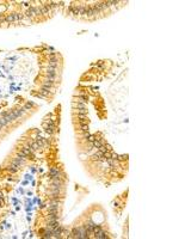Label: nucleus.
I'll return each mask as SVG.
<instances>
[{
  "label": "nucleus",
  "instance_id": "obj_1",
  "mask_svg": "<svg viewBox=\"0 0 179 239\" xmlns=\"http://www.w3.org/2000/svg\"><path fill=\"white\" fill-rule=\"evenodd\" d=\"M10 164H12V165H14V166H17V167H19V169H21L22 166H24V165L26 164V159L18 157V156H14V157L11 159Z\"/></svg>",
  "mask_w": 179,
  "mask_h": 239
},
{
  "label": "nucleus",
  "instance_id": "obj_2",
  "mask_svg": "<svg viewBox=\"0 0 179 239\" xmlns=\"http://www.w3.org/2000/svg\"><path fill=\"white\" fill-rule=\"evenodd\" d=\"M78 2H70V5L67 7V14L68 16H73V17H78Z\"/></svg>",
  "mask_w": 179,
  "mask_h": 239
},
{
  "label": "nucleus",
  "instance_id": "obj_3",
  "mask_svg": "<svg viewBox=\"0 0 179 239\" xmlns=\"http://www.w3.org/2000/svg\"><path fill=\"white\" fill-rule=\"evenodd\" d=\"M49 177L50 178H62L61 177V170L57 166H53L49 170Z\"/></svg>",
  "mask_w": 179,
  "mask_h": 239
},
{
  "label": "nucleus",
  "instance_id": "obj_4",
  "mask_svg": "<svg viewBox=\"0 0 179 239\" xmlns=\"http://www.w3.org/2000/svg\"><path fill=\"white\" fill-rule=\"evenodd\" d=\"M72 108L73 109H87V103L83 102L78 98V101H73L72 102Z\"/></svg>",
  "mask_w": 179,
  "mask_h": 239
},
{
  "label": "nucleus",
  "instance_id": "obj_5",
  "mask_svg": "<svg viewBox=\"0 0 179 239\" xmlns=\"http://www.w3.org/2000/svg\"><path fill=\"white\" fill-rule=\"evenodd\" d=\"M51 233H53V238H61L62 236V227L61 225H59L57 227L51 228Z\"/></svg>",
  "mask_w": 179,
  "mask_h": 239
},
{
  "label": "nucleus",
  "instance_id": "obj_6",
  "mask_svg": "<svg viewBox=\"0 0 179 239\" xmlns=\"http://www.w3.org/2000/svg\"><path fill=\"white\" fill-rule=\"evenodd\" d=\"M48 66L53 67V68H57L59 67V59L57 56L55 57H48Z\"/></svg>",
  "mask_w": 179,
  "mask_h": 239
},
{
  "label": "nucleus",
  "instance_id": "obj_7",
  "mask_svg": "<svg viewBox=\"0 0 179 239\" xmlns=\"http://www.w3.org/2000/svg\"><path fill=\"white\" fill-rule=\"evenodd\" d=\"M45 77H53V78H56L57 77V72H56V68H53V67H47L45 68Z\"/></svg>",
  "mask_w": 179,
  "mask_h": 239
},
{
  "label": "nucleus",
  "instance_id": "obj_8",
  "mask_svg": "<svg viewBox=\"0 0 179 239\" xmlns=\"http://www.w3.org/2000/svg\"><path fill=\"white\" fill-rule=\"evenodd\" d=\"M93 238H97V239H108V238H109V236H108V234H106V232H105L103 228H102L99 232L96 233V234L93 236Z\"/></svg>",
  "mask_w": 179,
  "mask_h": 239
},
{
  "label": "nucleus",
  "instance_id": "obj_9",
  "mask_svg": "<svg viewBox=\"0 0 179 239\" xmlns=\"http://www.w3.org/2000/svg\"><path fill=\"white\" fill-rule=\"evenodd\" d=\"M5 22H6L7 25H12L13 24V13L12 12H8V13H5Z\"/></svg>",
  "mask_w": 179,
  "mask_h": 239
},
{
  "label": "nucleus",
  "instance_id": "obj_10",
  "mask_svg": "<svg viewBox=\"0 0 179 239\" xmlns=\"http://www.w3.org/2000/svg\"><path fill=\"white\" fill-rule=\"evenodd\" d=\"M34 106H35V103H34V102H29V101H28V102L25 103V104H24L22 108H23V109H24L25 111H26V112H28V111H30V110H32V108H34Z\"/></svg>",
  "mask_w": 179,
  "mask_h": 239
},
{
  "label": "nucleus",
  "instance_id": "obj_11",
  "mask_svg": "<svg viewBox=\"0 0 179 239\" xmlns=\"http://www.w3.org/2000/svg\"><path fill=\"white\" fill-rule=\"evenodd\" d=\"M74 115H87V109H73Z\"/></svg>",
  "mask_w": 179,
  "mask_h": 239
},
{
  "label": "nucleus",
  "instance_id": "obj_12",
  "mask_svg": "<svg viewBox=\"0 0 179 239\" xmlns=\"http://www.w3.org/2000/svg\"><path fill=\"white\" fill-rule=\"evenodd\" d=\"M7 170H8L10 173H17V172L19 171V167H17V166H14V165L10 164L8 166H7Z\"/></svg>",
  "mask_w": 179,
  "mask_h": 239
},
{
  "label": "nucleus",
  "instance_id": "obj_13",
  "mask_svg": "<svg viewBox=\"0 0 179 239\" xmlns=\"http://www.w3.org/2000/svg\"><path fill=\"white\" fill-rule=\"evenodd\" d=\"M48 220H59L60 216H59V213H48Z\"/></svg>",
  "mask_w": 179,
  "mask_h": 239
},
{
  "label": "nucleus",
  "instance_id": "obj_14",
  "mask_svg": "<svg viewBox=\"0 0 179 239\" xmlns=\"http://www.w3.org/2000/svg\"><path fill=\"white\" fill-rule=\"evenodd\" d=\"M128 158H129V156L128 154H118V161L119 163H123V161H128Z\"/></svg>",
  "mask_w": 179,
  "mask_h": 239
},
{
  "label": "nucleus",
  "instance_id": "obj_15",
  "mask_svg": "<svg viewBox=\"0 0 179 239\" xmlns=\"http://www.w3.org/2000/svg\"><path fill=\"white\" fill-rule=\"evenodd\" d=\"M34 22L32 19H29V18H26V17H24V19L22 21V24L21 25H31V24H34Z\"/></svg>",
  "mask_w": 179,
  "mask_h": 239
},
{
  "label": "nucleus",
  "instance_id": "obj_16",
  "mask_svg": "<svg viewBox=\"0 0 179 239\" xmlns=\"http://www.w3.org/2000/svg\"><path fill=\"white\" fill-rule=\"evenodd\" d=\"M42 85H44V86H48L49 89H51L53 90V87L55 86V82H51V81H49V80H44V81H42Z\"/></svg>",
  "mask_w": 179,
  "mask_h": 239
},
{
  "label": "nucleus",
  "instance_id": "obj_17",
  "mask_svg": "<svg viewBox=\"0 0 179 239\" xmlns=\"http://www.w3.org/2000/svg\"><path fill=\"white\" fill-rule=\"evenodd\" d=\"M16 156H18V157H21V158H24V159H29V157L23 152L22 150H18L17 152H16Z\"/></svg>",
  "mask_w": 179,
  "mask_h": 239
},
{
  "label": "nucleus",
  "instance_id": "obj_18",
  "mask_svg": "<svg viewBox=\"0 0 179 239\" xmlns=\"http://www.w3.org/2000/svg\"><path fill=\"white\" fill-rule=\"evenodd\" d=\"M79 129L81 130V132H89L90 127H89V124H79Z\"/></svg>",
  "mask_w": 179,
  "mask_h": 239
},
{
  "label": "nucleus",
  "instance_id": "obj_19",
  "mask_svg": "<svg viewBox=\"0 0 179 239\" xmlns=\"http://www.w3.org/2000/svg\"><path fill=\"white\" fill-rule=\"evenodd\" d=\"M96 66H97V67H99L100 69H104V68H105V62L100 60V61H98L96 63Z\"/></svg>",
  "mask_w": 179,
  "mask_h": 239
},
{
  "label": "nucleus",
  "instance_id": "obj_20",
  "mask_svg": "<svg viewBox=\"0 0 179 239\" xmlns=\"http://www.w3.org/2000/svg\"><path fill=\"white\" fill-rule=\"evenodd\" d=\"M2 24H6V22H5V13H0V27Z\"/></svg>",
  "mask_w": 179,
  "mask_h": 239
},
{
  "label": "nucleus",
  "instance_id": "obj_21",
  "mask_svg": "<svg viewBox=\"0 0 179 239\" xmlns=\"http://www.w3.org/2000/svg\"><path fill=\"white\" fill-rule=\"evenodd\" d=\"M96 139H97L96 135H92V134H91V135H90V136L87 137V139H86V141H87L89 143H91V142H93V141H94Z\"/></svg>",
  "mask_w": 179,
  "mask_h": 239
},
{
  "label": "nucleus",
  "instance_id": "obj_22",
  "mask_svg": "<svg viewBox=\"0 0 179 239\" xmlns=\"http://www.w3.org/2000/svg\"><path fill=\"white\" fill-rule=\"evenodd\" d=\"M78 123L79 124H89L90 120L89 118H84V120H78Z\"/></svg>",
  "mask_w": 179,
  "mask_h": 239
},
{
  "label": "nucleus",
  "instance_id": "obj_23",
  "mask_svg": "<svg viewBox=\"0 0 179 239\" xmlns=\"http://www.w3.org/2000/svg\"><path fill=\"white\" fill-rule=\"evenodd\" d=\"M105 148H106V151H108V152H112V151H113L112 146H111L110 143H108V142H105Z\"/></svg>",
  "mask_w": 179,
  "mask_h": 239
},
{
  "label": "nucleus",
  "instance_id": "obj_24",
  "mask_svg": "<svg viewBox=\"0 0 179 239\" xmlns=\"http://www.w3.org/2000/svg\"><path fill=\"white\" fill-rule=\"evenodd\" d=\"M90 135H91V133H90V132H84V134H83V136H81V137H83L84 140H86Z\"/></svg>",
  "mask_w": 179,
  "mask_h": 239
},
{
  "label": "nucleus",
  "instance_id": "obj_25",
  "mask_svg": "<svg viewBox=\"0 0 179 239\" xmlns=\"http://www.w3.org/2000/svg\"><path fill=\"white\" fill-rule=\"evenodd\" d=\"M104 157L106 158V159H110V158H111V152H105V153H104Z\"/></svg>",
  "mask_w": 179,
  "mask_h": 239
},
{
  "label": "nucleus",
  "instance_id": "obj_26",
  "mask_svg": "<svg viewBox=\"0 0 179 239\" xmlns=\"http://www.w3.org/2000/svg\"><path fill=\"white\" fill-rule=\"evenodd\" d=\"M76 117L79 118V120H84V118H89L87 115H76Z\"/></svg>",
  "mask_w": 179,
  "mask_h": 239
},
{
  "label": "nucleus",
  "instance_id": "obj_27",
  "mask_svg": "<svg viewBox=\"0 0 179 239\" xmlns=\"http://www.w3.org/2000/svg\"><path fill=\"white\" fill-rule=\"evenodd\" d=\"M0 200H4V192L0 190Z\"/></svg>",
  "mask_w": 179,
  "mask_h": 239
},
{
  "label": "nucleus",
  "instance_id": "obj_28",
  "mask_svg": "<svg viewBox=\"0 0 179 239\" xmlns=\"http://www.w3.org/2000/svg\"><path fill=\"white\" fill-rule=\"evenodd\" d=\"M0 207H2V202L1 201H0Z\"/></svg>",
  "mask_w": 179,
  "mask_h": 239
},
{
  "label": "nucleus",
  "instance_id": "obj_29",
  "mask_svg": "<svg viewBox=\"0 0 179 239\" xmlns=\"http://www.w3.org/2000/svg\"><path fill=\"white\" fill-rule=\"evenodd\" d=\"M0 132H1V128H0Z\"/></svg>",
  "mask_w": 179,
  "mask_h": 239
}]
</instances>
